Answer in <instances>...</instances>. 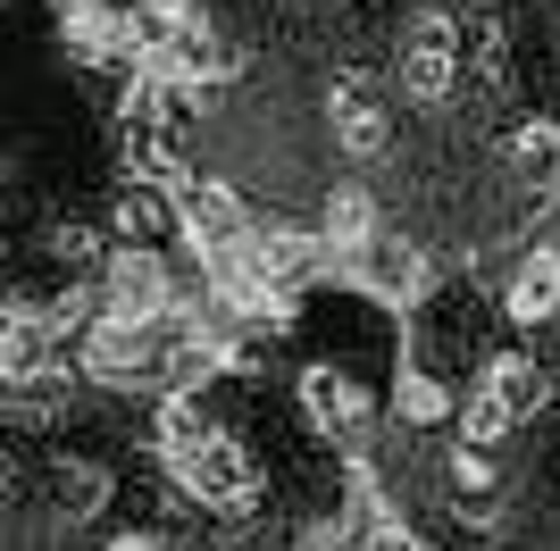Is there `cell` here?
<instances>
[{"label":"cell","mask_w":560,"mask_h":551,"mask_svg":"<svg viewBox=\"0 0 560 551\" xmlns=\"http://www.w3.org/2000/svg\"><path fill=\"white\" fill-rule=\"evenodd\" d=\"M394 84L419 101V109H452L468 92V43L452 9H410L394 25Z\"/></svg>","instance_id":"cell-1"},{"label":"cell","mask_w":560,"mask_h":551,"mask_svg":"<svg viewBox=\"0 0 560 551\" xmlns=\"http://www.w3.org/2000/svg\"><path fill=\"white\" fill-rule=\"evenodd\" d=\"M293 418H302L327 452H369L376 418H385V392H376L360 367H343V360H310L302 385H293Z\"/></svg>","instance_id":"cell-2"},{"label":"cell","mask_w":560,"mask_h":551,"mask_svg":"<svg viewBox=\"0 0 560 551\" xmlns=\"http://www.w3.org/2000/svg\"><path fill=\"white\" fill-rule=\"evenodd\" d=\"M167 351H176V318L167 326H135V318H84V343H75V360H84V376H101V385H151L160 392L167 376Z\"/></svg>","instance_id":"cell-3"},{"label":"cell","mask_w":560,"mask_h":551,"mask_svg":"<svg viewBox=\"0 0 560 551\" xmlns=\"http://www.w3.org/2000/svg\"><path fill=\"white\" fill-rule=\"evenodd\" d=\"M176 484H185V502H201V509H252L259 502V484H268V468H259V452L243 435H234V426H218L210 443H201V452L192 459H176Z\"/></svg>","instance_id":"cell-4"},{"label":"cell","mask_w":560,"mask_h":551,"mask_svg":"<svg viewBox=\"0 0 560 551\" xmlns=\"http://www.w3.org/2000/svg\"><path fill=\"white\" fill-rule=\"evenodd\" d=\"M176 226H185V243L201 251V268L259 243V226H252V209H243V192H234V184H218V176H185V184H176Z\"/></svg>","instance_id":"cell-5"},{"label":"cell","mask_w":560,"mask_h":551,"mask_svg":"<svg viewBox=\"0 0 560 551\" xmlns=\"http://www.w3.org/2000/svg\"><path fill=\"white\" fill-rule=\"evenodd\" d=\"M101 309L109 318H135V326H167L185 301H176V268L160 251H135V243H117L101 259Z\"/></svg>","instance_id":"cell-6"},{"label":"cell","mask_w":560,"mask_h":551,"mask_svg":"<svg viewBox=\"0 0 560 551\" xmlns=\"http://www.w3.org/2000/svg\"><path fill=\"white\" fill-rule=\"evenodd\" d=\"M502 318L511 326H552L560 318V234H536L502 268Z\"/></svg>","instance_id":"cell-7"},{"label":"cell","mask_w":560,"mask_h":551,"mask_svg":"<svg viewBox=\"0 0 560 551\" xmlns=\"http://www.w3.org/2000/svg\"><path fill=\"white\" fill-rule=\"evenodd\" d=\"M376 234H385V201H376L369 184H327L318 192V243H327L335 268H360Z\"/></svg>","instance_id":"cell-8"},{"label":"cell","mask_w":560,"mask_h":551,"mask_svg":"<svg viewBox=\"0 0 560 551\" xmlns=\"http://www.w3.org/2000/svg\"><path fill=\"white\" fill-rule=\"evenodd\" d=\"M327 134H335L343 160H385L394 151V109L360 75H343V84H327Z\"/></svg>","instance_id":"cell-9"},{"label":"cell","mask_w":560,"mask_h":551,"mask_svg":"<svg viewBox=\"0 0 560 551\" xmlns=\"http://www.w3.org/2000/svg\"><path fill=\"white\" fill-rule=\"evenodd\" d=\"M59 360V326L34 301H0V385H43Z\"/></svg>","instance_id":"cell-10"},{"label":"cell","mask_w":560,"mask_h":551,"mask_svg":"<svg viewBox=\"0 0 560 551\" xmlns=\"http://www.w3.org/2000/svg\"><path fill=\"white\" fill-rule=\"evenodd\" d=\"M59 43L84 68H126L135 59V17H117L109 0H59Z\"/></svg>","instance_id":"cell-11"},{"label":"cell","mask_w":560,"mask_h":551,"mask_svg":"<svg viewBox=\"0 0 560 551\" xmlns=\"http://www.w3.org/2000/svg\"><path fill=\"white\" fill-rule=\"evenodd\" d=\"M477 385H486L493 401H502V410L518 418V426H536V418L560 401V392H552V360H536V351H493Z\"/></svg>","instance_id":"cell-12"},{"label":"cell","mask_w":560,"mask_h":551,"mask_svg":"<svg viewBox=\"0 0 560 551\" xmlns=\"http://www.w3.org/2000/svg\"><path fill=\"white\" fill-rule=\"evenodd\" d=\"M460 410V385H444L435 367H394V385H385V418H394L401 435H427V426H444V418Z\"/></svg>","instance_id":"cell-13"},{"label":"cell","mask_w":560,"mask_h":551,"mask_svg":"<svg viewBox=\"0 0 560 551\" xmlns=\"http://www.w3.org/2000/svg\"><path fill=\"white\" fill-rule=\"evenodd\" d=\"M452 426H460V452H502V443L518 435V418L493 401L486 385H468L460 392V410H452Z\"/></svg>","instance_id":"cell-14"},{"label":"cell","mask_w":560,"mask_h":551,"mask_svg":"<svg viewBox=\"0 0 560 551\" xmlns=\"http://www.w3.org/2000/svg\"><path fill=\"white\" fill-rule=\"evenodd\" d=\"M50 251L59 259H101V234L93 226H50Z\"/></svg>","instance_id":"cell-15"},{"label":"cell","mask_w":560,"mask_h":551,"mask_svg":"<svg viewBox=\"0 0 560 551\" xmlns=\"http://www.w3.org/2000/svg\"><path fill=\"white\" fill-rule=\"evenodd\" d=\"M101 551H167L160 535H117V543H101Z\"/></svg>","instance_id":"cell-16"},{"label":"cell","mask_w":560,"mask_h":551,"mask_svg":"<svg viewBox=\"0 0 560 551\" xmlns=\"http://www.w3.org/2000/svg\"><path fill=\"white\" fill-rule=\"evenodd\" d=\"M0 493H9V459H0Z\"/></svg>","instance_id":"cell-17"}]
</instances>
